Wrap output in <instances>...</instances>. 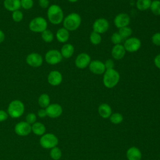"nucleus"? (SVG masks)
<instances>
[{"mask_svg": "<svg viewBox=\"0 0 160 160\" xmlns=\"http://www.w3.org/2000/svg\"><path fill=\"white\" fill-rule=\"evenodd\" d=\"M47 16L49 22L54 25L59 24L64 19L62 9L57 4H52L48 8Z\"/></svg>", "mask_w": 160, "mask_h": 160, "instance_id": "1", "label": "nucleus"}, {"mask_svg": "<svg viewBox=\"0 0 160 160\" xmlns=\"http://www.w3.org/2000/svg\"><path fill=\"white\" fill-rule=\"evenodd\" d=\"M120 75L114 69H106L103 75L102 82L105 87L111 89L115 87L119 82Z\"/></svg>", "mask_w": 160, "mask_h": 160, "instance_id": "2", "label": "nucleus"}, {"mask_svg": "<svg viewBox=\"0 0 160 160\" xmlns=\"http://www.w3.org/2000/svg\"><path fill=\"white\" fill-rule=\"evenodd\" d=\"M63 26L68 31H72L76 30L81 25V18L76 12H71L64 18Z\"/></svg>", "mask_w": 160, "mask_h": 160, "instance_id": "3", "label": "nucleus"}, {"mask_svg": "<svg viewBox=\"0 0 160 160\" xmlns=\"http://www.w3.org/2000/svg\"><path fill=\"white\" fill-rule=\"evenodd\" d=\"M24 112V105L20 100H13L8 106V114L12 118L21 117Z\"/></svg>", "mask_w": 160, "mask_h": 160, "instance_id": "4", "label": "nucleus"}, {"mask_svg": "<svg viewBox=\"0 0 160 160\" xmlns=\"http://www.w3.org/2000/svg\"><path fill=\"white\" fill-rule=\"evenodd\" d=\"M48 22L46 20L41 16L32 19L29 24V29L34 32H42L47 29Z\"/></svg>", "mask_w": 160, "mask_h": 160, "instance_id": "5", "label": "nucleus"}, {"mask_svg": "<svg viewBox=\"0 0 160 160\" xmlns=\"http://www.w3.org/2000/svg\"><path fill=\"white\" fill-rule=\"evenodd\" d=\"M39 143L45 149H52L58 145V139L54 134L47 133L41 136Z\"/></svg>", "mask_w": 160, "mask_h": 160, "instance_id": "6", "label": "nucleus"}, {"mask_svg": "<svg viewBox=\"0 0 160 160\" xmlns=\"http://www.w3.org/2000/svg\"><path fill=\"white\" fill-rule=\"evenodd\" d=\"M123 46L126 51L134 52L140 49L141 46V40L138 38L131 37L128 38L125 41Z\"/></svg>", "mask_w": 160, "mask_h": 160, "instance_id": "7", "label": "nucleus"}, {"mask_svg": "<svg viewBox=\"0 0 160 160\" xmlns=\"http://www.w3.org/2000/svg\"><path fill=\"white\" fill-rule=\"evenodd\" d=\"M62 56L61 52L56 49H51L45 54V60L46 62L51 65H55L61 62Z\"/></svg>", "mask_w": 160, "mask_h": 160, "instance_id": "8", "label": "nucleus"}, {"mask_svg": "<svg viewBox=\"0 0 160 160\" xmlns=\"http://www.w3.org/2000/svg\"><path fill=\"white\" fill-rule=\"evenodd\" d=\"M109 27L108 21L103 18L97 19L92 24L93 31L99 34H103L106 32Z\"/></svg>", "mask_w": 160, "mask_h": 160, "instance_id": "9", "label": "nucleus"}, {"mask_svg": "<svg viewBox=\"0 0 160 160\" xmlns=\"http://www.w3.org/2000/svg\"><path fill=\"white\" fill-rule=\"evenodd\" d=\"M91 61L90 56L86 52H82L76 57L75 59V65L78 68L82 69L89 66Z\"/></svg>", "mask_w": 160, "mask_h": 160, "instance_id": "10", "label": "nucleus"}, {"mask_svg": "<svg viewBox=\"0 0 160 160\" xmlns=\"http://www.w3.org/2000/svg\"><path fill=\"white\" fill-rule=\"evenodd\" d=\"M14 131L19 136H26L32 131L31 126L26 121H21L16 124Z\"/></svg>", "mask_w": 160, "mask_h": 160, "instance_id": "11", "label": "nucleus"}, {"mask_svg": "<svg viewBox=\"0 0 160 160\" xmlns=\"http://www.w3.org/2000/svg\"><path fill=\"white\" fill-rule=\"evenodd\" d=\"M28 65L33 68H38L42 64L43 59L42 56L37 52H31L29 54L26 59Z\"/></svg>", "mask_w": 160, "mask_h": 160, "instance_id": "12", "label": "nucleus"}, {"mask_svg": "<svg viewBox=\"0 0 160 160\" xmlns=\"http://www.w3.org/2000/svg\"><path fill=\"white\" fill-rule=\"evenodd\" d=\"M89 69L92 73L97 75L104 74L106 70L104 63L99 60L91 61L89 65Z\"/></svg>", "mask_w": 160, "mask_h": 160, "instance_id": "13", "label": "nucleus"}, {"mask_svg": "<svg viewBox=\"0 0 160 160\" xmlns=\"http://www.w3.org/2000/svg\"><path fill=\"white\" fill-rule=\"evenodd\" d=\"M46 114L51 118L59 117L62 112V108L61 105L57 103L51 104L46 108Z\"/></svg>", "mask_w": 160, "mask_h": 160, "instance_id": "14", "label": "nucleus"}, {"mask_svg": "<svg viewBox=\"0 0 160 160\" xmlns=\"http://www.w3.org/2000/svg\"><path fill=\"white\" fill-rule=\"evenodd\" d=\"M114 23L115 26L119 29L128 26L130 23V17L128 14L119 13L114 18Z\"/></svg>", "mask_w": 160, "mask_h": 160, "instance_id": "15", "label": "nucleus"}, {"mask_svg": "<svg viewBox=\"0 0 160 160\" xmlns=\"http://www.w3.org/2000/svg\"><path fill=\"white\" fill-rule=\"evenodd\" d=\"M62 81V76L61 73L56 70L51 71L48 76V81L49 84L53 86L59 85Z\"/></svg>", "mask_w": 160, "mask_h": 160, "instance_id": "16", "label": "nucleus"}, {"mask_svg": "<svg viewBox=\"0 0 160 160\" xmlns=\"http://www.w3.org/2000/svg\"><path fill=\"white\" fill-rule=\"evenodd\" d=\"M126 54V50L124 46L119 44L113 46L111 50V56L116 60H120L122 59Z\"/></svg>", "mask_w": 160, "mask_h": 160, "instance_id": "17", "label": "nucleus"}, {"mask_svg": "<svg viewBox=\"0 0 160 160\" xmlns=\"http://www.w3.org/2000/svg\"><path fill=\"white\" fill-rule=\"evenodd\" d=\"M3 4L6 9L13 12L21 8V0H4Z\"/></svg>", "mask_w": 160, "mask_h": 160, "instance_id": "18", "label": "nucleus"}, {"mask_svg": "<svg viewBox=\"0 0 160 160\" xmlns=\"http://www.w3.org/2000/svg\"><path fill=\"white\" fill-rule=\"evenodd\" d=\"M126 156L128 160H141L142 154L138 148L131 147L127 151Z\"/></svg>", "mask_w": 160, "mask_h": 160, "instance_id": "19", "label": "nucleus"}, {"mask_svg": "<svg viewBox=\"0 0 160 160\" xmlns=\"http://www.w3.org/2000/svg\"><path fill=\"white\" fill-rule=\"evenodd\" d=\"M56 37L57 40L59 42L64 43L67 42L69 39V31L65 29L64 27L61 28L59 29H58L56 34Z\"/></svg>", "mask_w": 160, "mask_h": 160, "instance_id": "20", "label": "nucleus"}, {"mask_svg": "<svg viewBox=\"0 0 160 160\" xmlns=\"http://www.w3.org/2000/svg\"><path fill=\"white\" fill-rule=\"evenodd\" d=\"M74 48L71 44H64L61 49V54L62 58L68 59L70 58L74 54Z\"/></svg>", "mask_w": 160, "mask_h": 160, "instance_id": "21", "label": "nucleus"}, {"mask_svg": "<svg viewBox=\"0 0 160 160\" xmlns=\"http://www.w3.org/2000/svg\"><path fill=\"white\" fill-rule=\"evenodd\" d=\"M98 112L102 118H108L112 114V109L108 104L103 103L99 106Z\"/></svg>", "mask_w": 160, "mask_h": 160, "instance_id": "22", "label": "nucleus"}, {"mask_svg": "<svg viewBox=\"0 0 160 160\" xmlns=\"http://www.w3.org/2000/svg\"><path fill=\"white\" fill-rule=\"evenodd\" d=\"M31 130L37 136H42L46 132L45 126L39 122H36L31 126Z\"/></svg>", "mask_w": 160, "mask_h": 160, "instance_id": "23", "label": "nucleus"}, {"mask_svg": "<svg viewBox=\"0 0 160 160\" xmlns=\"http://www.w3.org/2000/svg\"><path fill=\"white\" fill-rule=\"evenodd\" d=\"M38 104L42 108H46L50 104V98L48 94L43 93L38 98Z\"/></svg>", "mask_w": 160, "mask_h": 160, "instance_id": "24", "label": "nucleus"}, {"mask_svg": "<svg viewBox=\"0 0 160 160\" xmlns=\"http://www.w3.org/2000/svg\"><path fill=\"white\" fill-rule=\"evenodd\" d=\"M151 2V0H137L136 5L139 10L146 11L150 8Z\"/></svg>", "mask_w": 160, "mask_h": 160, "instance_id": "25", "label": "nucleus"}, {"mask_svg": "<svg viewBox=\"0 0 160 160\" xmlns=\"http://www.w3.org/2000/svg\"><path fill=\"white\" fill-rule=\"evenodd\" d=\"M132 30L129 26H126V27L119 28L118 31V33L119 34V35L121 36L122 39L129 38L132 34Z\"/></svg>", "mask_w": 160, "mask_h": 160, "instance_id": "26", "label": "nucleus"}, {"mask_svg": "<svg viewBox=\"0 0 160 160\" xmlns=\"http://www.w3.org/2000/svg\"><path fill=\"white\" fill-rule=\"evenodd\" d=\"M89 40L90 42L94 44V45H98L101 42L102 38L101 36V34L96 32L94 31L91 32L89 36Z\"/></svg>", "mask_w": 160, "mask_h": 160, "instance_id": "27", "label": "nucleus"}, {"mask_svg": "<svg viewBox=\"0 0 160 160\" xmlns=\"http://www.w3.org/2000/svg\"><path fill=\"white\" fill-rule=\"evenodd\" d=\"M153 14L156 16L160 15V1L159 0H154L152 1L150 8Z\"/></svg>", "mask_w": 160, "mask_h": 160, "instance_id": "28", "label": "nucleus"}, {"mask_svg": "<svg viewBox=\"0 0 160 160\" xmlns=\"http://www.w3.org/2000/svg\"><path fill=\"white\" fill-rule=\"evenodd\" d=\"M41 38L44 42H51L54 39V35L51 31L46 29L42 32H41Z\"/></svg>", "mask_w": 160, "mask_h": 160, "instance_id": "29", "label": "nucleus"}, {"mask_svg": "<svg viewBox=\"0 0 160 160\" xmlns=\"http://www.w3.org/2000/svg\"><path fill=\"white\" fill-rule=\"evenodd\" d=\"M62 152L58 147H54L51 149L50 151V156L54 160H58L61 158Z\"/></svg>", "mask_w": 160, "mask_h": 160, "instance_id": "30", "label": "nucleus"}, {"mask_svg": "<svg viewBox=\"0 0 160 160\" xmlns=\"http://www.w3.org/2000/svg\"><path fill=\"white\" fill-rule=\"evenodd\" d=\"M122 120H123V117L122 114L118 112L113 113L110 116V121L113 124H119L122 121Z\"/></svg>", "mask_w": 160, "mask_h": 160, "instance_id": "31", "label": "nucleus"}, {"mask_svg": "<svg viewBox=\"0 0 160 160\" xmlns=\"http://www.w3.org/2000/svg\"><path fill=\"white\" fill-rule=\"evenodd\" d=\"M12 18L13 21L16 22H20L23 19V14L19 10L14 11L12 13Z\"/></svg>", "mask_w": 160, "mask_h": 160, "instance_id": "32", "label": "nucleus"}, {"mask_svg": "<svg viewBox=\"0 0 160 160\" xmlns=\"http://www.w3.org/2000/svg\"><path fill=\"white\" fill-rule=\"evenodd\" d=\"M122 39L118 32H114L111 36V41L114 45L121 44Z\"/></svg>", "mask_w": 160, "mask_h": 160, "instance_id": "33", "label": "nucleus"}, {"mask_svg": "<svg viewBox=\"0 0 160 160\" xmlns=\"http://www.w3.org/2000/svg\"><path fill=\"white\" fill-rule=\"evenodd\" d=\"M34 4L33 0H21V7L24 9H30Z\"/></svg>", "mask_w": 160, "mask_h": 160, "instance_id": "34", "label": "nucleus"}, {"mask_svg": "<svg viewBox=\"0 0 160 160\" xmlns=\"http://www.w3.org/2000/svg\"><path fill=\"white\" fill-rule=\"evenodd\" d=\"M26 122L29 124H32L34 122H36V116L34 113H32V112L29 113L26 116Z\"/></svg>", "mask_w": 160, "mask_h": 160, "instance_id": "35", "label": "nucleus"}, {"mask_svg": "<svg viewBox=\"0 0 160 160\" xmlns=\"http://www.w3.org/2000/svg\"><path fill=\"white\" fill-rule=\"evenodd\" d=\"M151 41L154 45L160 46V32L154 34L151 38Z\"/></svg>", "mask_w": 160, "mask_h": 160, "instance_id": "36", "label": "nucleus"}, {"mask_svg": "<svg viewBox=\"0 0 160 160\" xmlns=\"http://www.w3.org/2000/svg\"><path fill=\"white\" fill-rule=\"evenodd\" d=\"M104 65L106 67V69H114V61L112 59H108L106 60L104 62Z\"/></svg>", "mask_w": 160, "mask_h": 160, "instance_id": "37", "label": "nucleus"}, {"mask_svg": "<svg viewBox=\"0 0 160 160\" xmlns=\"http://www.w3.org/2000/svg\"><path fill=\"white\" fill-rule=\"evenodd\" d=\"M38 2L40 7L42 8V9H46L49 8V0H38Z\"/></svg>", "mask_w": 160, "mask_h": 160, "instance_id": "38", "label": "nucleus"}, {"mask_svg": "<svg viewBox=\"0 0 160 160\" xmlns=\"http://www.w3.org/2000/svg\"><path fill=\"white\" fill-rule=\"evenodd\" d=\"M8 118V114L4 110L0 109V122L6 121Z\"/></svg>", "mask_w": 160, "mask_h": 160, "instance_id": "39", "label": "nucleus"}, {"mask_svg": "<svg viewBox=\"0 0 160 160\" xmlns=\"http://www.w3.org/2000/svg\"><path fill=\"white\" fill-rule=\"evenodd\" d=\"M154 62L155 66L160 69V54H158L157 56H155L154 59Z\"/></svg>", "mask_w": 160, "mask_h": 160, "instance_id": "40", "label": "nucleus"}, {"mask_svg": "<svg viewBox=\"0 0 160 160\" xmlns=\"http://www.w3.org/2000/svg\"><path fill=\"white\" fill-rule=\"evenodd\" d=\"M38 116L39 118H45V117L47 116L46 109H43V108L39 109L38 111Z\"/></svg>", "mask_w": 160, "mask_h": 160, "instance_id": "41", "label": "nucleus"}, {"mask_svg": "<svg viewBox=\"0 0 160 160\" xmlns=\"http://www.w3.org/2000/svg\"><path fill=\"white\" fill-rule=\"evenodd\" d=\"M5 39V34L4 32L0 29V43L2 42Z\"/></svg>", "mask_w": 160, "mask_h": 160, "instance_id": "42", "label": "nucleus"}, {"mask_svg": "<svg viewBox=\"0 0 160 160\" xmlns=\"http://www.w3.org/2000/svg\"><path fill=\"white\" fill-rule=\"evenodd\" d=\"M69 2H72V3H74V2H77L78 0H68Z\"/></svg>", "mask_w": 160, "mask_h": 160, "instance_id": "43", "label": "nucleus"}]
</instances>
